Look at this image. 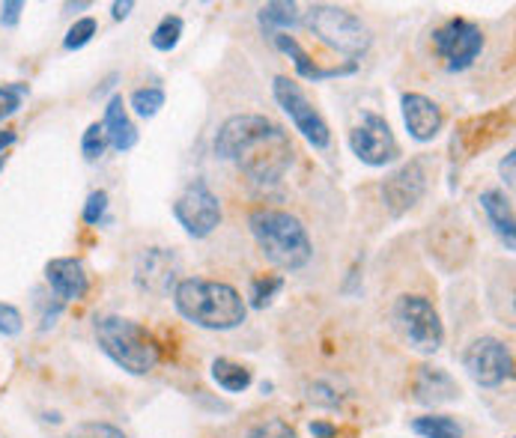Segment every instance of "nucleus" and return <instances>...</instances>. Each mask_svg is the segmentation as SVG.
<instances>
[{"instance_id":"423d86ee","label":"nucleus","mask_w":516,"mask_h":438,"mask_svg":"<svg viewBox=\"0 0 516 438\" xmlns=\"http://www.w3.org/2000/svg\"><path fill=\"white\" fill-rule=\"evenodd\" d=\"M394 319L401 325L409 346L424 355H433L442 349L445 328L439 319V310L433 307L430 298L424 296H401L394 305Z\"/></svg>"},{"instance_id":"aec40b11","label":"nucleus","mask_w":516,"mask_h":438,"mask_svg":"<svg viewBox=\"0 0 516 438\" xmlns=\"http://www.w3.org/2000/svg\"><path fill=\"white\" fill-rule=\"evenodd\" d=\"M478 203H481V209L486 212V218H490L493 230L504 239L508 251H513L516 230H513V203H511V197L502 188H486V191H481Z\"/></svg>"},{"instance_id":"39448f33","label":"nucleus","mask_w":516,"mask_h":438,"mask_svg":"<svg viewBox=\"0 0 516 438\" xmlns=\"http://www.w3.org/2000/svg\"><path fill=\"white\" fill-rule=\"evenodd\" d=\"M293 155L296 150L290 134L281 129V125H275L272 132L260 134L254 143H248L245 150L236 155V164L251 182L275 185L284 179V173L290 170V164H293Z\"/></svg>"},{"instance_id":"72a5a7b5","label":"nucleus","mask_w":516,"mask_h":438,"mask_svg":"<svg viewBox=\"0 0 516 438\" xmlns=\"http://www.w3.org/2000/svg\"><path fill=\"white\" fill-rule=\"evenodd\" d=\"M22 13H24L22 0H6L4 9H0V27L13 31V27H18V22H22Z\"/></svg>"},{"instance_id":"a211bd4d","label":"nucleus","mask_w":516,"mask_h":438,"mask_svg":"<svg viewBox=\"0 0 516 438\" xmlns=\"http://www.w3.org/2000/svg\"><path fill=\"white\" fill-rule=\"evenodd\" d=\"M272 42H275L278 51H284L290 60H293L299 78H305V81H326V78L355 75V69H358V63H353V60L344 63V66H332V69H323V66H317L314 60H310L305 48L299 45V39L290 36V33H275L272 36Z\"/></svg>"},{"instance_id":"4468645a","label":"nucleus","mask_w":516,"mask_h":438,"mask_svg":"<svg viewBox=\"0 0 516 438\" xmlns=\"http://www.w3.org/2000/svg\"><path fill=\"white\" fill-rule=\"evenodd\" d=\"M424 191H427V170H424V161L415 159L385 179L382 200L385 206L392 209V215H403V212H409L424 197Z\"/></svg>"},{"instance_id":"cd10ccee","label":"nucleus","mask_w":516,"mask_h":438,"mask_svg":"<svg viewBox=\"0 0 516 438\" xmlns=\"http://www.w3.org/2000/svg\"><path fill=\"white\" fill-rule=\"evenodd\" d=\"M105 150H108V138H105L102 123H93L90 129L84 132V138H81V152H84V159H87V161L102 159Z\"/></svg>"},{"instance_id":"20e7f679","label":"nucleus","mask_w":516,"mask_h":438,"mask_svg":"<svg viewBox=\"0 0 516 438\" xmlns=\"http://www.w3.org/2000/svg\"><path fill=\"white\" fill-rule=\"evenodd\" d=\"M301 22H305V27L319 39V42L328 45L337 54H346L353 63H355V57H364L370 51V45H373L370 27L344 6L314 4V6H308V13L301 15Z\"/></svg>"},{"instance_id":"bb28decb","label":"nucleus","mask_w":516,"mask_h":438,"mask_svg":"<svg viewBox=\"0 0 516 438\" xmlns=\"http://www.w3.org/2000/svg\"><path fill=\"white\" fill-rule=\"evenodd\" d=\"M99 31V24H96V18H78V22L66 31V39H63V48L66 51H78V48H84L90 39Z\"/></svg>"},{"instance_id":"f03ea898","label":"nucleus","mask_w":516,"mask_h":438,"mask_svg":"<svg viewBox=\"0 0 516 438\" xmlns=\"http://www.w3.org/2000/svg\"><path fill=\"white\" fill-rule=\"evenodd\" d=\"M248 227H251V236L257 239L263 257H266L272 266L299 271L314 257V245H310L305 224L296 215H290V212L257 209L251 212Z\"/></svg>"},{"instance_id":"a878e982","label":"nucleus","mask_w":516,"mask_h":438,"mask_svg":"<svg viewBox=\"0 0 516 438\" xmlns=\"http://www.w3.org/2000/svg\"><path fill=\"white\" fill-rule=\"evenodd\" d=\"M281 289H284V278L281 275H266V278L251 280V292H248L251 307L263 310L266 305H272V298H275Z\"/></svg>"},{"instance_id":"c9c22d12","label":"nucleus","mask_w":516,"mask_h":438,"mask_svg":"<svg viewBox=\"0 0 516 438\" xmlns=\"http://www.w3.org/2000/svg\"><path fill=\"white\" fill-rule=\"evenodd\" d=\"M310 435H314V438H335L337 426L326 424V421H314V424H310Z\"/></svg>"},{"instance_id":"6e6552de","label":"nucleus","mask_w":516,"mask_h":438,"mask_svg":"<svg viewBox=\"0 0 516 438\" xmlns=\"http://www.w3.org/2000/svg\"><path fill=\"white\" fill-rule=\"evenodd\" d=\"M173 218L180 221V227L189 233V236L207 239L221 224V203L207 182L194 179L185 185L177 203H173Z\"/></svg>"},{"instance_id":"2eb2a0df","label":"nucleus","mask_w":516,"mask_h":438,"mask_svg":"<svg viewBox=\"0 0 516 438\" xmlns=\"http://www.w3.org/2000/svg\"><path fill=\"white\" fill-rule=\"evenodd\" d=\"M401 111H403L409 138H415L418 143H430L433 138H439L445 116H442V108L430 99V96L403 93Z\"/></svg>"},{"instance_id":"9d476101","label":"nucleus","mask_w":516,"mask_h":438,"mask_svg":"<svg viewBox=\"0 0 516 438\" xmlns=\"http://www.w3.org/2000/svg\"><path fill=\"white\" fill-rule=\"evenodd\" d=\"M463 367L472 376L475 385L481 388H499L508 379H513V355L511 349L495 337H478L465 346Z\"/></svg>"},{"instance_id":"393cba45","label":"nucleus","mask_w":516,"mask_h":438,"mask_svg":"<svg viewBox=\"0 0 516 438\" xmlns=\"http://www.w3.org/2000/svg\"><path fill=\"white\" fill-rule=\"evenodd\" d=\"M132 111L143 116V120H150V116H155L161 108H164V90L161 87H141V90L132 93Z\"/></svg>"},{"instance_id":"412c9836","label":"nucleus","mask_w":516,"mask_h":438,"mask_svg":"<svg viewBox=\"0 0 516 438\" xmlns=\"http://www.w3.org/2000/svg\"><path fill=\"white\" fill-rule=\"evenodd\" d=\"M257 22L263 27V33L269 39L275 33H287V31H296L301 24V13L296 4H287V0H275V4H266L257 13Z\"/></svg>"},{"instance_id":"4c0bfd02","label":"nucleus","mask_w":516,"mask_h":438,"mask_svg":"<svg viewBox=\"0 0 516 438\" xmlns=\"http://www.w3.org/2000/svg\"><path fill=\"white\" fill-rule=\"evenodd\" d=\"M15 138H18V134H15L13 129H4V132H0V155H4L9 146L15 143Z\"/></svg>"},{"instance_id":"ddd939ff","label":"nucleus","mask_w":516,"mask_h":438,"mask_svg":"<svg viewBox=\"0 0 516 438\" xmlns=\"http://www.w3.org/2000/svg\"><path fill=\"white\" fill-rule=\"evenodd\" d=\"M275 129V123L263 114H236L230 120H224V125L216 134V155L224 161H236V155L245 150L248 143H254L260 134H266Z\"/></svg>"},{"instance_id":"58836bf2","label":"nucleus","mask_w":516,"mask_h":438,"mask_svg":"<svg viewBox=\"0 0 516 438\" xmlns=\"http://www.w3.org/2000/svg\"><path fill=\"white\" fill-rule=\"evenodd\" d=\"M4 168H6V155H0V173H4Z\"/></svg>"},{"instance_id":"6ab92c4d","label":"nucleus","mask_w":516,"mask_h":438,"mask_svg":"<svg viewBox=\"0 0 516 438\" xmlns=\"http://www.w3.org/2000/svg\"><path fill=\"white\" fill-rule=\"evenodd\" d=\"M105 138H108V146L116 152H125L138 143V129L129 120V111H125L123 96H111L108 108H105V120H102Z\"/></svg>"},{"instance_id":"1a4fd4ad","label":"nucleus","mask_w":516,"mask_h":438,"mask_svg":"<svg viewBox=\"0 0 516 438\" xmlns=\"http://www.w3.org/2000/svg\"><path fill=\"white\" fill-rule=\"evenodd\" d=\"M433 45L447 72H465L484 51V33L478 24L465 22V18H451L433 33Z\"/></svg>"},{"instance_id":"c85d7f7f","label":"nucleus","mask_w":516,"mask_h":438,"mask_svg":"<svg viewBox=\"0 0 516 438\" xmlns=\"http://www.w3.org/2000/svg\"><path fill=\"white\" fill-rule=\"evenodd\" d=\"M66 438H125V433L105 421H84V424L72 426Z\"/></svg>"},{"instance_id":"b1692460","label":"nucleus","mask_w":516,"mask_h":438,"mask_svg":"<svg viewBox=\"0 0 516 438\" xmlns=\"http://www.w3.org/2000/svg\"><path fill=\"white\" fill-rule=\"evenodd\" d=\"M180 39H182V18L168 15V18H161L159 27L152 31L150 42H152L155 51H173V48L180 45Z\"/></svg>"},{"instance_id":"7c9ffc66","label":"nucleus","mask_w":516,"mask_h":438,"mask_svg":"<svg viewBox=\"0 0 516 438\" xmlns=\"http://www.w3.org/2000/svg\"><path fill=\"white\" fill-rule=\"evenodd\" d=\"M27 96V84H4L0 87V123L6 120V116L18 114Z\"/></svg>"},{"instance_id":"2f4dec72","label":"nucleus","mask_w":516,"mask_h":438,"mask_svg":"<svg viewBox=\"0 0 516 438\" xmlns=\"http://www.w3.org/2000/svg\"><path fill=\"white\" fill-rule=\"evenodd\" d=\"M22 328H24L22 310H18L15 305H6V301H0V334H4V337H15V334H22Z\"/></svg>"},{"instance_id":"f3484780","label":"nucleus","mask_w":516,"mask_h":438,"mask_svg":"<svg viewBox=\"0 0 516 438\" xmlns=\"http://www.w3.org/2000/svg\"><path fill=\"white\" fill-rule=\"evenodd\" d=\"M412 394H415V403L421 406H445L460 397V385H456V379L442 367H418Z\"/></svg>"},{"instance_id":"7ed1b4c3","label":"nucleus","mask_w":516,"mask_h":438,"mask_svg":"<svg viewBox=\"0 0 516 438\" xmlns=\"http://www.w3.org/2000/svg\"><path fill=\"white\" fill-rule=\"evenodd\" d=\"M96 343L111 361L132 376H147L161 361V349L147 328L125 316L96 319Z\"/></svg>"},{"instance_id":"4be33fe9","label":"nucleus","mask_w":516,"mask_h":438,"mask_svg":"<svg viewBox=\"0 0 516 438\" xmlns=\"http://www.w3.org/2000/svg\"><path fill=\"white\" fill-rule=\"evenodd\" d=\"M209 376H212V382H216L221 391H227V394L248 391L251 382H254L251 370L242 367V364H236V361H230V358H216V361H212V367H209Z\"/></svg>"},{"instance_id":"0eeeda50","label":"nucleus","mask_w":516,"mask_h":438,"mask_svg":"<svg viewBox=\"0 0 516 438\" xmlns=\"http://www.w3.org/2000/svg\"><path fill=\"white\" fill-rule=\"evenodd\" d=\"M272 93H275V102L281 105V111L296 125V132H301V138L314 146V150H328V143H332L328 123L323 120V114L308 102V96L301 93V87L293 78L278 75L275 81H272Z\"/></svg>"},{"instance_id":"f257e3e1","label":"nucleus","mask_w":516,"mask_h":438,"mask_svg":"<svg viewBox=\"0 0 516 438\" xmlns=\"http://www.w3.org/2000/svg\"><path fill=\"white\" fill-rule=\"evenodd\" d=\"M173 307L182 319L207 331H233L248 319V305L236 287L224 280L185 278L173 287Z\"/></svg>"},{"instance_id":"473e14b6","label":"nucleus","mask_w":516,"mask_h":438,"mask_svg":"<svg viewBox=\"0 0 516 438\" xmlns=\"http://www.w3.org/2000/svg\"><path fill=\"white\" fill-rule=\"evenodd\" d=\"M105 212H108V194L105 191H93L84 203V221L96 227V224L105 221Z\"/></svg>"},{"instance_id":"c756f323","label":"nucleus","mask_w":516,"mask_h":438,"mask_svg":"<svg viewBox=\"0 0 516 438\" xmlns=\"http://www.w3.org/2000/svg\"><path fill=\"white\" fill-rule=\"evenodd\" d=\"M308 403H314L319 408H340L344 394H337V388L332 382H314L308 385Z\"/></svg>"},{"instance_id":"f8f14e48","label":"nucleus","mask_w":516,"mask_h":438,"mask_svg":"<svg viewBox=\"0 0 516 438\" xmlns=\"http://www.w3.org/2000/svg\"><path fill=\"white\" fill-rule=\"evenodd\" d=\"M180 257L170 248H147L134 260V284L152 296H168L177 287Z\"/></svg>"},{"instance_id":"e433bc0d","label":"nucleus","mask_w":516,"mask_h":438,"mask_svg":"<svg viewBox=\"0 0 516 438\" xmlns=\"http://www.w3.org/2000/svg\"><path fill=\"white\" fill-rule=\"evenodd\" d=\"M132 9H134L132 0H123V4H120V0H116V4L111 6V15L116 18V22H123V18H129Z\"/></svg>"},{"instance_id":"9b49d317","label":"nucleus","mask_w":516,"mask_h":438,"mask_svg":"<svg viewBox=\"0 0 516 438\" xmlns=\"http://www.w3.org/2000/svg\"><path fill=\"white\" fill-rule=\"evenodd\" d=\"M349 146H353V152L358 155V161L370 164V168H385V164H392L397 155H401V146L394 141L392 125L373 111L362 114L358 129H353V134H349Z\"/></svg>"},{"instance_id":"5701e85b","label":"nucleus","mask_w":516,"mask_h":438,"mask_svg":"<svg viewBox=\"0 0 516 438\" xmlns=\"http://www.w3.org/2000/svg\"><path fill=\"white\" fill-rule=\"evenodd\" d=\"M412 433L421 438H463V426L451 415H424L412 421Z\"/></svg>"},{"instance_id":"f704fd0d","label":"nucleus","mask_w":516,"mask_h":438,"mask_svg":"<svg viewBox=\"0 0 516 438\" xmlns=\"http://www.w3.org/2000/svg\"><path fill=\"white\" fill-rule=\"evenodd\" d=\"M513 168H516V152H508V155H504V161L499 164V173H502V179H504V185H508V188L516 182Z\"/></svg>"},{"instance_id":"dca6fc26","label":"nucleus","mask_w":516,"mask_h":438,"mask_svg":"<svg viewBox=\"0 0 516 438\" xmlns=\"http://www.w3.org/2000/svg\"><path fill=\"white\" fill-rule=\"evenodd\" d=\"M45 280L60 305L66 301H78L90 289V278L84 271V262L75 257H57L45 266Z\"/></svg>"}]
</instances>
